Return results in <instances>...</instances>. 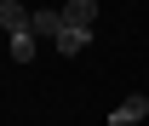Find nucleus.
Returning a JSON list of instances; mask_svg holds the SVG:
<instances>
[{
    "mask_svg": "<svg viewBox=\"0 0 149 126\" xmlns=\"http://www.w3.org/2000/svg\"><path fill=\"white\" fill-rule=\"evenodd\" d=\"M29 17H35L29 6H17V0H0V29H6V35H29Z\"/></svg>",
    "mask_w": 149,
    "mask_h": 126,
    "instance_id": "nucleus-2",
    "label": "nucleus"
},
{
    "mask_svg": "<svg viewBox=\"0 0 149 126\" xmlns=\"http://www.w3.org/2000/svg\"><path fill=\"white\" fill-rule=\"evenodd\" d=\"M143 115H149V92H132V97H120V103H115L109 126H132V120H143Z\"/></svg>",
    "mask_w": 149,
    "mask_h": 126,
    "instance_id": "nucleus-1",
    "label": "nucleus"
},
{
    "mask_svg": "<svg viewBox=\"0 0 149 126\" xmlns=\"http://www.w3.org/2000/svg\"><path fill=\"white\" fill-rule=\"evenodd\" d=\"M86 46H92V29H74V23L57 29V52H63V57H80Z\"/></svg>",
    "mask_w": 149,
    "mask_h": 126,
    "instance_id": "nucleus-3",
    "label": "nucleus"
},
{
    "mask_svg": "<svg viewBox=\"0 0 149 126\" xmlns=\"http://www.w3.org/2000/svg\"><path fill=\"white\" fill-rule=\"evenodd\" d=\"M63 23L92 29V23H97V0H63Z\"/></svg>",
    "mask_w": 149,
    "mask_h": 126,
    "instance_id": "nucleus-4",
    "label": "nucleus"
},
{
    "mask_svg": "<svg viewBox=\"0 0 149 126\" xmlns=\"http://www.w3.org/2000/svg\"><path fill=\"white\" fill-rule=\"evenodd\" d=\"M57 29H63V12H52V6H40L29 17V35H57Z\"/></svg>",
    "mask_w": 149,
    "mask_h": 126,
    "instance_id": "nucleus-5",
    "label": "nucleus"
},
{
    "mask_svg": "<svg viewBox=\"0 0 149 126\" xmlns=\"http://www.w3.org/2000/svg\"><path fill=\"white\" fill-rule=\"evenodd\" d=\"M12 63H35V35H12Z\"/></svg>",
    "mask_w": 149,
    "mask_h": 126,
    "instance_id": "nucleus-6",
    "label": "nucleus"
},
{
    "mask_svg": "<svg viewBox=\"0 0 149 126\" xmlns=\"http://www.w3.org/2000/svg\"><path fill=\"white\" fill-rule=\"evenodd\" d=\"M132 126H143V120H132Z\"/></svg>",
    "mask_w": 149,
    "mask_h": 126,
    "instance_id": "nucleus-7",
    "label": "nucleus"
}]
</instances>
